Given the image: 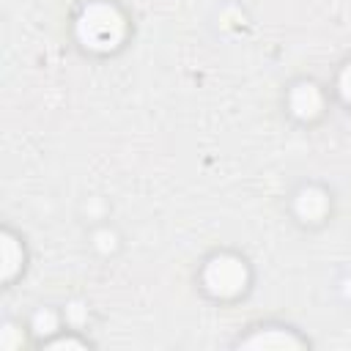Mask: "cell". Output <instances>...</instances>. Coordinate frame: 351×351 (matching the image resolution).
I'll return each instance as SVG.
<instances>
[{
    "instance_id": "1",
    "label": "cell",
    "mask_w": 351,
    "mask_h": 351,
    "mask_svg": "<svg viewBox=\"0 0 351 351\" xmlns=\"http://www.w3.org/2000/svg\"><path fill=\"white\" fill-rule=\"evenodd\" d=\"M123 33H126V19L112 3H104V0L88 3L77 16V38L88 49H96V52L115 49L123 41Z\"/></svg>"
},
{
    "instance_id": "2",
    "label": "cell",
    "mask_w": 351,
    "mask_h": 351,
    "mask_svg": "<svg viewBox=\"0 0 351 351\" xmlns=\"http://www.w3.org/2000/svg\"><path fill=\"white\" fill-rule=\"evenodd\" d=\"M203 285H206L208 293H214L219 299L236 296L247 285V266H244V261L230 255V252L214 255L203 266Z\"/></svg>"
},
{
    "instance_id": "3",
    "label": "cell",
    "mask_w": 351,
    "mask_h": 351,
    "mask_svg": "<svg viewBox=\"0 0 351 351\" xmlns=\"http://www.w3.org/2000/svg\"><path fill=\"white\" fill-rule=\"evenodd\" d=\"M288 104H291V112H293L296 118L310 121V118H315V115L321 112V107H324V96H321V90H318L313 82H299V85L291 88V93H288Z\"/></svg>"
},
{
    "instance_id": "4",
    "label": "cell",
    "mask_w": 351,
    "mask_h": 351,
    "mask_svg": "<svg viewBox=\"0 0 351 351\" xmlns=\"http://www.w3.org/2000/svg\"><path fill=\"white\" fill-rule=\"evenodd\" d=\"M326 206H329L326 192L318 189V186H304V189L296 195V200H293V208H296V214H299L304 222H318V219L326 214Z\"/></svg>"
},
{
    "instance_id": "5",
    "label": "cell",
    "mask_w": 351,
    "mask_h": 351,
    "mask_svg": "<svg viewBox=\"0 0 351 351\" xmlns=\"http://www.w3.org/2000/svg\"><path fill=\"white\" fill-rule=\"evenodd\" d=\"M19 266H22V247L16 244V239L11 233H5L3 236V277L11 280Z\"/></svg>"
},
{
    "instance_id": "6",
    "label": "cell",
    "mask_w": 351,
    "mask_h": 351,
    "mask_svg": "<svg viewBox=\"0 0 351 351\" xmlns=\"http://www.w3.org/2000/svg\"><path fill=\"white\" fill-rule=\"evenodd\" d=\"M277 329H266V332H261V335H255V337H250V340H244V346H263V348H285V346H299V340L296 337H291V335H285V332H280V335H274Z\"/></svg>"
},
{
    "instance_id": "7",
    "label": "cell",
    "mask_w": 351,
    "mask_h": 351,
    "mask_svg": "<svg viewBox=\"0 0 351 351\" xmlns=\"http://www.w3.org/2000/svg\"><path fill=\"white\" fill-rule=\"evenodd\" d=\"M58 326V315L52 313V310H38L36 315H33V329L38 332V335H47V332H52Z\"/></svg>"
},
{
    "instance_id": "8",
    "label": "cell",
    "mask_w": 351,
    "mask_h": 351,
    "mask_svg": "<svg viewBox=\"0 0 351 351\" xmlns=\"http://www.w3.org/2000/svg\"><path fill=\"white\" fill-rule=\"evenodd\" d=\"M0 346H3V348H16V346H22V335H16V326H14V324H8V326L3 329Z\"/></svg>"
},
{
    "instance_id": "9",
    "label": "cell",
    "mask_w": 351,
    "mask_h": 351,
    "mask_svg": "<svg viewBox=\"0 0 351 351\" xmlns=\"http://www.w3.org/2000/svg\"><path fill=\"white\" fill-rule=\"evenodd\" d=\"M337 88H340V93H343V99L351 104V63L340 71V80H337Z\"/></svg>"
},
{
    "instance_id": "10",
    "label": "cell",
    "mask_w": 351,
    "mask_h": 351,
    "mask_svg": "<svg viewBox=\"0 0 351 351\" xmlns=\"http://www.w3.org/2000/svg\"><path fill=\"white\" fill-rule=\"evenodd\" d=\"M93 241H96V247L99 250H115V233L112 230H99L96 236H93Z\"/></svg>"
}]
</instances>
